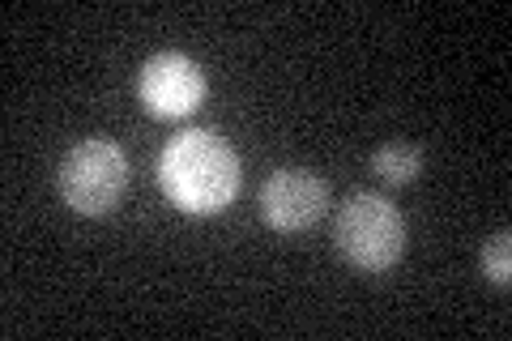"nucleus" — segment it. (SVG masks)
I'll return each instance as SVG.
<instances>
[{
	"label": "nucleus",
	"mask_w": 512,
	"mask_h": 341,
	"mask_svg": "<svg viewBox=\"0 0 512 341\" xmlns=\"http://www.w3.org/2000/svg\"><path fill=\"white\" fill-rule=\"evenodd\" d=\"M158 184L184 214H222L239 192V158L210 128H188L163 145Z\"/></svg>",
	"instance_id": "1"
},
{
	"label": "nucleus",
	"mask_w": 512,
	"mask_h": 341,
	"mask_svg": "<svg viewBox=\"0 0 512 341\" xmlns=\"http://www.w3.org/2000/svg\"><path fill=\"white\" fill-rule=\"evenodd\" d=\"M333 243L355 269L380 273L402 261L406 252V222L397 214V205L380 192H355L346 197L333 222Z\"/></svg>",
	"instance_id": "2"
},
{
	"label": "nucleus",
	"mask_w": 512,
	"mask_h": 341,
	"mask_svg": "<svg viewBox=\"0 0 512 341\" xmlns=\"http://www.w3.org/2000/svg\"><path fill=\"white\" fill-rule=\"evenodd\" d=\"M56 188L64 205L73 214H86V218H99L107 209H116V201L124 197L128 188V158L120 145L90 137L82 145H73L64 154L60 171H56Z\"/></svg>",
	"instance_id": "3"
},
{
	"label": "nucleus",
	"mask_w": 512,
	"mask_h": 341,
	"mask_svg": "<svg viewBox=\"0 0 512 341\" xmlns=\"http://www.w3.org/2000/svg\"><path fill=\"white\" fill-rule=\"evenodd\" d=\"M205 99V73L197 60H188L180 52H158L141 69V103L146 111L163 120L192 116Z\"/></svg>",
	"instance_id": "4"
},
{
	"label": "nucleus",
	"mask_w": 512,
	"mask_h": 341,
	"mask_svg": "<svg viewBox=\"0 0 512 341\" xmlns=\"http://www.w3.org/2000/svg\"><path fill=\"white\" fill-rule=\"evenodd\" d=\"M325 205H329V188H325V180H316L312 171L286 167L261 184V218L274 226V231H291V235L308 231V226L320 222Z\"/></svg>",
	"instance_id": "5"
},
{
	"label": "nucleus",
	"mask_w": 512,
	"mask_h": 341,
	"mask_svg": "<svg viewBox=\"0 0 512 341\" xmlns=\"http://www.w3.org/2000/svg\"><path fill=\"white\" fill-rule=\"evenodd\" d=\"M372 171L380 175L384 184H414L423 171V150L419 145H380L372 154Z\"/></svg>",
	"instance_id": "6"
},
{
	"label": "nucleus",
	"mask_w": 512,
	"mask_h": 341,
	"mask_svg": "<svg viewBox=\"0 0 512 341\" xmlns=\"http://www.w3.org/2000/svg\"><path fill=\"white\" fill-rule=\"evenodd\" d=\"M483 273H487L495 286H508L512 282V235L508 231L487 239V248H483Z\"/></svg>",
	"instance_id": "7"
}]
</instances>
